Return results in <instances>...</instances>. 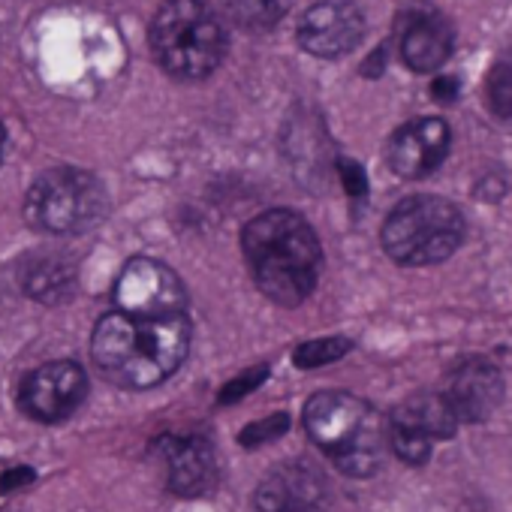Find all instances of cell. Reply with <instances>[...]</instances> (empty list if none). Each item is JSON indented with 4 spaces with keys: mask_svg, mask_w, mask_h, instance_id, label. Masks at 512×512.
<instances>
[{
    "mask_svg": "<svg viewBox=\"0 0 512 512\" xmlns=\"http://www.w3.org/2000/svg\"><path fill=\"white\" fill-rule=\"evenodd\" d=\"M148 43L154 61L175 79L199 82L226 55V31L205 0H166L151 19Z\"/></svg>",
    "mask_w": 512,
    "mask_h": 512,
    "instance_id": "cell-4",
    "label": "cell"
},
{
    "mask_svg": "<svg viewBox=\"0 0 512 512\" xmlns=\"http://www.w3.org/2000/svg\"><path fill=\"white\" fill-rule=\"evenodd\" d=\"M485 103L497 118H512V52L500 55L488 70Z\"/></svg>",
    "mask_w": 512,
    "mask_h": 512,
    "instance_id": "cell-19",
    "label": "cell"
},
{
    "mask_svg": "<svg viewBox=\"0 0 512 512\" xmlns=\"http://www.w3.org/2000/svg\"><path fill=\"white\" fill-rule=\"evenodd\" d=\"M169 491L181 497L205 494L217 479V455L205 437H166L160 443Z\"/></svg>",
    "mask_w": 512,
    "mask_h": 512,
    "instance_id": "cell-13",
    "label": "cell"
},
{
    "mask_svg": "<svg viewBox=\"0 0 512 512\" xmlns=\"http://www.w3.org/2000/svg\"><path fill=\"white\" fill-rule=\"evenodd\" d=\"M253 500L260 512H326L329 482L320 467L308 461H287L269 470Z\"/></svg>",
    "mask_w": 512,
    "mask_h": 512,
    "instance_id": "cell-10",
    "label": "cell"
},
{
    "mask_svg": "<svg viewBox=\"0 0 512 512\" xmlns=\"http://www.w3.org/2000/svg\"><path fill=\"white\" fill-rule=\"evenodd\" d=\"M338 178H341V184H344V190H347L350 199L359 202V199L368 196V175H365V169H362L356 160L341 157V160H338Z\"/></svg>",
    "mask_w": 512,
    "mask_h": 512,
    "instance_id": "cell-23",
    "label": "cell"
},
{
    "mask_svg": "<svg viewBox=\"0 0 512 512\" xmlns=\"http://www.w3.org/2000/svg\"><path fill=\"white\" fill-rule=\"evenodd\" d=\"M115 311L139 320H169L181 317L187 296L181 278L160 260H130L115 281Z\"/></svg>",
    "mask_w": 512,
    "mask_h": 512,
    "instance_id": "cell-7",
    "label": "cell"
},
{
    "mask_svg": "<svg viewBox=\"0 0 512 512\" xmlns=\"http://www.w3.org/2000/svg\"><path fill=\"white\" fill-rule=\"evenodd\" d=\"M34 479H37L34 467H25V464H19V467H10V470L0 473V491H4V494H10V491H19V488L31 485Z\"/></svg>",
    "mask_w": 512,
    "mask_h": 512,
    "instance_id": "cell-24",
    "label": "cell"
},
{
    "mask_svg": "<svg viewBox=\"0 0 512 512\" xmlns=\"http://www.w3.org/2000/svg\"><path fill=\"white\" fill-rule=\"evenodd\" d=\"M380 238L395 263L434 266L458 250L464 217L443 196H410L389 211Z\"/></svg>",
    "mask_w": 512,
    "mask_h": 512,
    "instance_id": "cell-5",
    "label": "cell"
},
{
    "mask_svg": "<svg viewBox=\"0 0 512 512\" xmlns=\"http://www.w3.org/2000/svg\"><path fill=\"white\" fill-rule=\"evenodd\" d=\"M305 428L347 476H371L383 464L389 428L368 401L350 392H317L305 404Z\"/></svg>",
    "mask_w": 512,
    "mask_h": 512,
    "instance_id": "cell-3",
    "label": "cell"
},
{
    "mask_svg": "<svg viewBox=\"0 0 512 512\" xmlns=\"http://www.w3.org/2000/svg\"><path fill=\"white\" fill-rule=\"evenodd\" d=\"M85 395H88V374L82 371V365L61 359V362H46L31 374H25L16 401L28 419L52 425L73 416L82 407Z\"/></svg>",
    "mask_w": 512,
    "mask_h": 512,
    "instance_id": "cell-8",
    "label": "cell"
},
{
    "mask_svg": "<svg viewBox=\"0 0 512 512\" xmlns=\"http://www.w3.org/2000/svg\"><path fill=\"white\" fill-rule=\"evenodd\" d=\"M290 4L293 0H226V13L238 28L263 34L290 13Z\"/></svg>",
    "mask_w": 512,
    "mask_h": 512,
    "instance_id": "cell-17",
    "label": "cell"
},
{
    "mask_svg": "<svg viewBox=\"0 0 512 512\" xmlns=\"http://www.w3.org/2000/svg\"><path fill=\"white\" fill-rule=\"evenodd\" d=\"M365 34V16L350 0H320L299 19V46L314 58H344Z\"/></svg>",
    "mask_w": 512,
    "mask_h": 512,
    "instance_id": "cell-9",
    "label": "cell"
},
{
    "mask_svg": "<svg viewBox=\"0 0 512 512\" xmlns=\"http://www.w3.org/2000/svg\"><path fill=\"white\" fill-rule=\"evenodd\" d=\"M350 350H353V341H347V338H314L293 350V362L299 368L311 371V368H323V365L344 359Z\"/></svg>",
    "mask_w": 512,
    "mask_h": 512,
    "instance_id": "cell-20",
    "label": "cell"
},
{
    "mask_svg": "<svg viewBox=\"0 0 512 512\" xmlns=\"http://www.w3.org/2000/svg\"><path fill=\"white\" fill-rule=\"evenodd\" d=\"M190 350V320H139L121 311L106 314L91 338L100 374L121 389H151L172 377Z\"/></svg>",
    "mask_w": 512,
    "mask_h": 512,
    "instance_id": "cell-2",
    "label": "cell"
},
{
    "mask_svg": "<svg viewBox=\"0 0 512 512\" xmlns=\"http://www.w3.org/2000/svg\"><path fill=\"white\" fill-rule=\"evenodd\" d=\"M449 151V127L440 118H416L398 127L386 145V160L401 178H425Z\"/></svg>",
    "mask_w": 512,
    "mask_h": 512,
    "instance_id": "cell-11",
    "label": "cell"
},
{
    "mask_svg": "<svg viewBox=\"0 0 512 512\" xmlns=\"http://www.w3.org/2000/svg\"><path fill=\"white\" fill-rule=\"evenodd\" d=\"M0 154H4V127H0Z\"/></svg>",
    "mask_w": 512,
    "mask_h": 512,
    "instance_id": "cell-26",
    "label": "cell"
},
{
    "mask_svg": "<svg viewBox=\"0 0 512 512\" xmlns=\"http://www.w3.org/2000/svg\"><path fill=\"white\" fill-rule=\"evenodd\" d=\"M106 208L109 199L103 181L76 166H58L43 172L25 196L28 223L46 235L85 232L103 220Z\"/></svg>",
    "mask_w": 512,
    "mask_h": 512,
    "instance_id": "cell-6",
    "label": "cell"
},
{
    "mask_svg": "<svg viewBox=\"0 0 512 512\" xmlns=\"http://www.w3.org/2000/svg\"><path fill=\"white\" fill-rule=\"evenodd\" d=\"M389 446H392V452L404 461V464H425L428 461V455H431V446H434V440L431 437H425L419 428H413V425H407L404 419H398V416H389Z\"/></svg>",
    "mask_w": 512,
    "mask_h": 512,
    "instance_id": "cell-18",
    "label": "cell"
},
{
    "mask_svg": "<svg viewBox=\"0 0 512 512\" xmlns=\"http://www.w3.org/2000/svg\"><path fill=\"white\" fill-rule=\"evenodd\" d=\"M241 250L256 287L275 305H302L320 281V238L290 208L256 214L241 232Z\"/></svg>",
    "mask_w": 512,
    "mask_h": 512,
    "instance_id": "cell-1",
    "label": "cell"
},
{
    "mask_svg": "<svg viewBox=\"0 0 512 512\" xmlns=\"http://www.w3.org/2000/svg\"><path fill=\"white\" fill-rule=\"evenodd\" d=\"M443 398L458 422H485L503 401V377L488 359H464L449 371Z\"/></svg>",
    "mask_w": 512,
    "mask_h": 512,
    "instance_id": "cell-12",
    "label": "cell"
},
{
    "mask_svg": "<svg viewBox=\"0 0 512 512\" xmlns=\"http://www.w3.org/2000/svg\"><path fill=\"white\" fill-rule=\"evenodd\" d=\"M73 284H76V269L70 260H64L58 253L34 256V260L22 269V290L31 299L46 302V305L67 299Z\"/></svg>",
    "mask_w": 512,
    "mask_h": 512,
    "instance_id": "cell-15",
    "label": "cell"
},
{
    "mask_svg": "<svg viewBox=\"0 0 512 512\" xmlns=\"http://www.w3.org/2000/svg\"><path fill=\"white\" fill-rule=\"evenodd\" d=\"M269 380V365H256L244 374H238L235 380H229L223 389H220V404H232V401H241L244 395H250L253 389H260L263 383Z\"/></svg>",
    "mask_w": 512,
    "mask_h": 512,
    "instance_id": "cell-22",
    "label": "cell"
},
{
    "mask_svg": "<svg viewBox=\"0 0 512 512\" xmlns=\"http://www.w3.org/2000/svg\"><path fill=\"white\" fill-rule=\"evenodd\" d=\"M287 428H290V416L287 413H269L266 419L250 422L238 434V440H241V446H263V443H272V440L284 437Z\"/></svg>",
    "mask_w": 512,
    "mask_h": 512,
    "instance_id": "cell-21",
    "label": "cell"
},
{
    "mask_svg": "<svg viewBox=\"0 0 512 512\" xmlns=\"http://www.w3.org/2000/svg\"><path fill=\"white\" fill-rule=\"evenodd\" d=\"M452 55V25L440 13L413 16L401 34V58L416 73H434Z\"/></svg>",
    "mask_w": 512,
    "mask_h": 512,
    "instance_id": "cell-14",
    "label": "cell"
},
{
    "mask_svg": "<svg viewBox=\"0 0 512 512\" xmlns=\"http://www.w3.org/2000/svg\"><path fill=\"white\" fill-rule=\"evenodd\" d=\"M434 100H440V103H452L455 97H458V82L455 79H449V76H443V79H437L434 82Z\"/></svg>",
    "mask_w": 512,
    "mask_h": 512,
    "instance_id": "cell-25",
    "label": "cell"
},
{
    "mask_svg": "<svg viewBox=\"0 0 512 512\" xmlns=\"http://www.w3.org/2000/svg\"><path fill=\"white\" fill-rule=\"evenodd\" d=\"M392 416H398L407 425L419 428L431 440H449V437H455V431L461 425L458 416H455V410L443 398V392H419V395H410L407 401H401L392 410Z\"/></svg>",
    "mask_w": 512,
    "mask_h": 512,
    "instance_id": "cell-16",
    "label": "cell"
}]
</instances>
